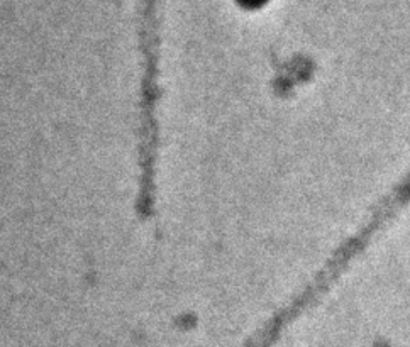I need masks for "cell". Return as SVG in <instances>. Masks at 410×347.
Masks as SVG:
<instances>
[{"label":"cell","instance_id":"1","mask_svg":"<svg viewBox=\"0 0 410 347\" xmlns=\"http://www.w3.org/2000/svg\"><path fill=\"white\" fill-rule=\"evenodd\" d=\"M410 204V166L398 181L380 198L369 215L353 234L341 242L331 252L327 261L315 271L314 280L322 288L331 290L353 261L366 251L371 241Z\"/></svg>","mask_w":410,"mask_h":347}]
</instances>
